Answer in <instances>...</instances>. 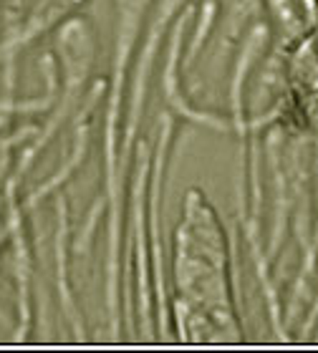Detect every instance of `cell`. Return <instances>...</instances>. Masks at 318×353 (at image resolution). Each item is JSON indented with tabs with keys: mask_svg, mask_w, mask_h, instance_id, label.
Here are the masks:
<instances>
[{
	"mask_svg": "<svg viewBox=\"0 0 318 353\" xmlns=\"http://www.w3.org/2000/svg\"><path fill=\"white\" fill-rule=\"evenodd\" d=\"M119 3V46H117V66H114V86H111L109 121H106V187L111 197V263H109V305L117 313V240H119V194H117V159H114V141H117V114L119 96H121V79H124V61L134 43V30L139 26L141 10L149 0H117Z\"/></svg>",
	"mask_w": 318,
	"mask_h": 353,
	"instance_id": "1",
	"label": "cell"
}]
</instances>
